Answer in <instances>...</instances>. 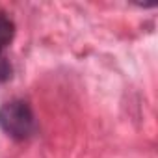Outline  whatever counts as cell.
Segmentation results:
<instances>
[{"instance_id": "cell-1", "label": "cell", "mask_w": 158, "mask_h": 158, "mask_svg": "<svg viewBox=\"0 0 158 158\" xmlns=\"http://www.w3.org/2000/svg\"><path fill=\"white\" fill-rule=\"evenodd\" d=\"M0 128L13 139H26L35 128L34 114L28 102L10 101L0 106Z\"/></svg>"}, {"instance_id": "cell-3", "label": "cell", "mask_w": 158, "mask_h": 158, "mask_svg": "<svg viewBox=\"0 0 158 158\" xmlns=\"http://www.w3.org/2000/svg\"><path fill=\"white\" fill-rule=\"evenodd\" d=\"M10 74H11V67H10V63L6 61V58L0 56V82L8 80Z\"/></svg>"}, {"instance_id": "cell-2", "label": "cell", "mask_w": 158, "mask_h": 158, "mask_svg": "<svg viewBox=\"0 0 158 158\" xmlns=\"http://www.w3.org/2000/svg\"><path fill=\"white\" fill-rule=\"evenodd\" d=\"M15 35V24L10 17H6L4 13H0V54H2V50L11 43Z\"/></svg>"}]
</instances>
